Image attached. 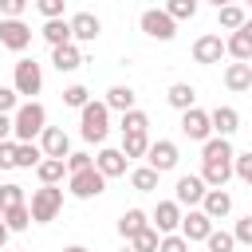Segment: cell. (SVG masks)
Returning a JSON list of instances; mask_svg holds the SVG:
<instances>
[{
	"mask_svg": "<svg viewBox=\"0 0 252 252\" xmlns=\"http://www.w3.org/2000/svg\"><path fill=\"white\" fill-rule=\"evenodd\" d=\"M16 106H20V94L12 87H0V114H16Z\"/></svg>",
	"mask_w": 252,
	"mask_h": 252,
	"instance_id": "cell-46",
	"label": "cell"
},
{
	"mask_svg": "<svg viewBox=\"0 0 252 252\" xmlns=\"http://www.w3.org/2000/svg\"><path fill=\"white\" fill-rule=\"evenodd\" d=\"M181 134L189 138V142H209L213 138V122H209V114L205 110H181Z\"/></svg>",
	"mask_w": 252,
	"mask_h": 252,
	"instance_id": "cell-10",
	"label": "cell"
},
{
	"mask_svg": "<svg viewBox=\"0 0 252 252\" xmlns=\"http://www.w3.org/2000/svg\"><path fill=\"white\" fill-rule=\"evenodd\" d=\"M177 161H181V150H177V142H169V138H158V142H150V150H146V165H150V169H158V173H169V169H177Z\"/></svg>",
	"mask_w": 252,
	"mask_h": 252,
	"instance_id": "cell-7",
	"label": "cell"
},
{
	"mask_svg": "<svg viewBox=\"0 0 252 252\" xmlns=\"http://www.w3.org/2000/svg\"><path fill=\"white\" fill-rule=\"evenodd\" d=\"M209 122H213V134H217V138H232V134L240 130V114H236L232 106H217V110H209Z\"/></svg>",
	"mask_w": 252,
	"mask_h": 252,
	"instance_id": "cell-19",
	"label": "cell"
},
{
	"mask_svg": "<svg viewBox=\"0 0 252 252\" xmlns=\"http://www.w3.org/2000/svg\"><path fill=\"white\" fill-rule=\"evenodd\" d=\"M150 224H154L161 236L177 232V228H181V205H177V201H158V209L150 213Z\"/></svg>",
	"mask_w": 252,
	"mask_h": 252,
	"instance_id": "cell-13",
	"label": "cell"
},
{
	"mask_svg": "<svg viewBox=\"0 0 252 252\" xmlns=\"http://www.w3.org/2000/svg\"><path fill=\"white\" fill-rule=\"evenodd\" d=\"M248 8H252V0H248Z\"/></svg>",
	"mask_w": 252,
	"mask_h": 252,
	"instance_id": "cell-54",
	"label": "cell"
},
{
	"mask_svg": "<svg viewBox=\"0 0 252 252\" xmlns=\"http://www.w3.org/2000/svg\"><path fill=\"white\" fill-rule=\"evenodd\" d=\"M32 43V28L24 20H0V47L8 51H24Z\"/></svg>",
	"mask_w": 252,
	"mask_h": 252,
	"instance_id": "cell-14",
	"label": "cell"
},
{
	"mask_svg": "<svg viewBox=\"0 0 252 252\" xmlns=\"http://www.w3.org/2000/svg\"><path fill=\"white\" fill-rule=\"evenodd\" d=\"M177 232L193 244V240H205V236L213 232V220H209L201 209H189V213H181V228H177Z\"/></svg>",
	"mask_w": 252,
	"mask_h": 252,
	"instance_id": "cell-17",
	"label": "cell"
},
{
	"mask_svg": "<svg viewBox=\"0 0 252 252\" xmlns=\"http://www.w3.org/2000/svg\"><path fill=\"white\" fill-rule=\"evenodd\" d=\"M67 189H71V197H79V201H91V197H102L106 193V177L91 165V169H79V173H67Z\"/></svg>",
	"mask_w": 252,
	"mask_h": 252,
	"instance_id": "cell-5",
	"label": "cell"
},
{
	"mask_svg": "<svg viewBox=\"0 0 252 252\" xmlns=\"http://www.w3.org/2000/svg\"><path fill=\"white\" fill-rule=\"evenodd\" d=\"M205 244H209V252H232V248H236L232 232H224V228H213V232L205 236Z\"/></svg>",
	"mask_w": 252,
	"mask_h": 252,
	"instance_id": "cell-38",
	"label": "cell"
},
{
	"mask_svg": "<svg viewBox=\"0 0 252 252\" xmlns=\"http://www.w3.org/2000/svg\"><path fill=\"white\" fill-rule=\"evenodd\" d=\"M158 240H161V232L150 224V228H142V232H138L134 240H126V244H130L134 252H158Z\"/></svg>",
	"mask_w": 252,
	"mask_h": 252,
	"instance_id": "cell-35",
	"label": "cell"
},
{
	"mask_svg": "<svg viewBox=\"0 0 252 252\" xmlns=\"http://www.w3.org/2000/svg\"><path fill=\"white\" fill-rule=\"evenodd\" d=\"M224 87L228 91H252V63H228L224 67Z\"/></svg>",
	"mask_w": 252,
	"mask_h": 252,
	"instance_id": "cell-22",
	"label": "cell"
},
{
	"mask_svg": "<svg viewBox=\"0 0 252 252\" xmlns=\"http://www.w3.org/2000/svg\"><path fill=\"white\" fill-rule=\"evenodd\" d=\"M122 252H134V248H130V244H126V248H122Z\"/></svg>",
	"mask_w": 252,
	"mask_h": 252,
	"instance_id": "cell-53",
	"label": "cell"
},
{
	"mask_svg": "<svg viewBox=\"0 0 252 252\" xmlns=\"http://www.w3.org/2000/svg\"><path fill=\"white\" fill-rule=\"evenodd\" d=\"M236 154H232V142L228 138H209V142H201V161H232Z\"/></svg>",
	"mask_w": 252,
	"mask_h": 252,
	"instance_id": "cell-24",
	"label": "cell"
},
{
	"mask_svg": "<svg viewBox=\"0 0 252 252\" xmlns=\"http://www.w3.org/2000/svg\"><path fill=\"white\" fill-rule=\"evenodd\" d=\"M12 134V114H0V142H8Z\"/></svg>",
	"mask_w": 252,
	"mask_h": 252,
	"instance_id": "cell-48",
	"label": "cell"
},
{
	"mask_svg": "<svg viewBox=\"0 0 252 252\" xmlns=\"http://www.w3.org/2000/svg\"><path fill=\"white\" fill-rule=\"evenodd\" d=\"M224 55H232L236 63H248V59H252V39H248V35L236 28V32L224 39Z\"/></svg>",
	"mask_w": 252,
	"mask_h": 252,
	"instance_id": "cell-27",
	"label": "cell"
},
{
	"mask_svg": "<svg viewBox=\"0 0 252 252\" xmlns=\"http://www.w3.org/2000/svg\"><path fill=\"white\" fill-rule=\"evenodd\" d=\"M63 4H67V0H35V8H39L43 20H59V16H63Z\"/></svg>",
	"mask_w": 252,
	"mask_h": 252,
	"instance_id": "cell-45",
	"label": "cell"
},
{
	"mask_svg": "<svg viewBox=\"0 0 252 252\" xmlns=\"http://www.w3.org/2000/svg\"><path fill=\"white\" fill-rule=\"evenodd\" d=\"M232 173H236L240 181H248V185H252V150H248V154H236V158H232Z\"/></svg>",
	"mask_w": 252,
	"mask_h": 252,
	"instance_id": "cell-42",
	"label": "cell"
},
{
	"mask_svg": "<svg viewBox=\"0 0 252 252\" xmlns=\"http://www.w3.org/2000/svg\"><path fill=\"white\" fill-rule=\"evenodd\" d=\"M213 8H224V4H236V0H209Z\"/></svg>",
	"mask_w": 252,
	"mask_h": 252,
	"instance_id": "cell-52",
	"label": "cell"
},
{
	"mask_svg": "<svg viewBox=\"0 0 252 252\" xmlns=\"http://www.w3.org/2000/svg\"><path fill=\"white\" fill-rule=\"evenodd\" d=\"M91 165H94V158L87 150H71L67 154V173H79V169H91Z\"/></svg>",
	"mask_w": 252,
	"mask_h": 252,
	"instance_id": "cell-40",
	"label": "cell"
},
{
	"mask_svg": "<svg viewBox=\"0 0 252 252\" xmlns=\"http://www.w3.org/2000/svg\"><path fill=\"white\" fill-rule=\"evenodd\" d=\"M67 24H71V39H75V43H94L98 32H102V20H98L94 12H75Z\"/></svg>",
	"mask_w": 252,
	"mask_h": 252,
	"instance_id": "cell-11",
	"label": "cell"
},
{
	"mask_svg": "<svg viewBox=\"0 0 252 252\" xmlns=\"http://www.w3.org/2000/svg\"><path fill=\"white\" fill-rule=\"evenodd\" d=\"M0 169H16V142H0Z\"/></svg>",
	"mask_w": 252,
	"mask_h": 252,
	"instance_id": "cell-47",
	"label": "cell"
},
{
	"mask_svg": "<svg viewBox=\"0 0 252 252\" xmlns=\"http://www.w3.org/2000/svg\"><path fill=\"white\" fill-rule=\"evenodd\" d=\"M165 12H169V20H173V24L193 20V16H197V0H165Z\"/></svg>",
	"mask_w": 252,
	"mask_h": 252,
	"instance_id": "cell-36",
	"label": "cell"
},
{
	"mask_svg": "<svg viewBox=\"0 0 252 252\" xmlns=\"http://www.w3.org/2000/svg\"><path fill=\"white\" fill-rule=\"evenodd\" d=\"M106 110H118V114H126V110H134L138 106V94H134V87H126V83H114L110 91H106Z\"/></svg>",
	"mask_w": 252,
	"mask_h": 252,
	"instance_id": "cell-20",
	"label": "cell"
},
{
	"mask_svg": "<svg viewBox=\"0 0 252 252\" xmlns=\"http://www.w3.org/2000/svg\"><path fill=\"white\" fill-rule=\"evenodd\" d=\"M142 228H150V217H146L142 209H126V213L118 217V236H122V240H134Z\"/></svg>",
	"mask_w": 252,
	"mask_h": 252,
	"instance_id": "cell-23",
	"label": "cell"
},
{
	"mask_svg": "<svg viewBox=\"0 0 252 252\" xmlns=\"http://www.w3.org/2000/svg\"><path fill=\"white\" fill-rule=\"evenodd\" d=\"M51 67H55L59 75L79 71V67H83V51H79V43L71 39V43H63V47H51Z\"/></svg>",
	"mask_w": 252,
	"mask_h": 252,
	"instance_id": "cell-18",
	"label": "cell"
},
{
	"mask_svg": "<svg viewBox=\"0 0 252 252\" xmlns=\"http://www.w3.org/2000/svg\"><path fill=\"white\" fill-rule=\"evenodd\" d=\"M12 91L16 94H39L43 91V67L35 63V59H20L16 63V71H12Z\"/></svg>",
	"mask_w": 252,
	"mask_h": 252,
	"instance_id": "cell-6",
	"label": "cell"
},
{
	"mask_svg": "<svg viewBox=\"0 0 252 252\" xmlns=\"http://www.w3.org/2000/svg\"><path fill=\"white\" fill-rule=\"evenodd\" d=\"M244 4H248V0H244Z\"/></svg>",
	"mask_w": 252,
	"mask_h": 252,
	"instance_id": "cell-56",
	"label": "cell"
},
{
	"mask_svg": "<svg viewBox=\"0 0 252 252\" xmlns=\"http://www.w3.org/2000/svg\"><path fill=\"white\" fill-rule=\"evenodd\" d=\"M63 252H91V248H83V244H67Z\"/></svg>",
	"mask_w": 252,
	"mask_h": 252,
	"instance_id": "cell-51",
	"label": "cell"
},
{
	"mask_svg": "<svg viewBox=\"0 0 252 252\" xmlns=\"http://www.w3.org/2000/svg\"><path fill=\"white\" fill-rule=\"evenodd\" d=\"M220 55H224V39H220L217 32H205V35H197V39H193V59H197L201 67L220 63Z\"/></svg>",
	"mask_w": 252,
	"mask_h": 252,
	"instance_id": "cell-9",
	"label": "cell"
},
{
	"mask_svg": "<svg viewBox=\"0 0 252 252\" xmlns=\"http://www.w3.org/2000/svg\"><path fill=\"white\" fill-rule=\"evenodd\" d=\"M158 252H189V240L181 232H169V236L158 240Z\"/></svg>",
	"mask_w": 252,
	"mask_h": 252,
	"instance_id": "cell-41",
	"label": "cell"
},
{
	"mask_svg": "<svg viewBox=\"0 0 252 252\" xmlns=\"http://www.w3.org/2000/svg\"><path fill=\"white\" fill-rule=\"evenodd\" d=\"M146 130H150V114L146 110L134 106V110L122 114V134H146Z\"/></svg>",
	"mask_w": 252,
	"mask_h": 252,
	"instance_id": "cell-33",
	"label": "cell"
},
{
	"mask_svg": "<svg viewBox=\"0 0 252 252\" xmlns=\"http://www.w3.org/2000/svg\"><path fill=\"white\" fill-rule=\"evenodd\" d=\"M39 150H43V158H59V161H67V154H71V138H67V130L47 126V130L39 134Z\"/></svg>",
	"mask_w": 252,
	"mask_h": 252,
	"instance_id": "cell-15",
	"label": "cell"
},
{
	"mask_svg": "<svg viewBox=\"0 0 252 252\" xmlns=\"http://www.w3.org/2000/svg\"><path fill=\"white\" fill-rule=\"evenodd\" d=\"M150 150V134H122V154L126 158H146Z\"/></svg>",
	"mask_w": 252,
	"mask_h": 252,
	"instance_id": "cell-34",
	"label": "cell"
},
{
	"mask_svg": "<svg viewBox=\"0 0 252 252\" xmlns=\"http://www.w3.org/2000/svg\"><path fill=\"white\" fill-rule=\"evenodd\" d=\"M79 134L87 138V142H94V146H102L106 142V134H110V110H106V102H87L83 110H79Z\"/></svg>",
	"mask_w": 252,
	"mask_h": 252,
	"instance_id": "cell-2",
	"label": "cell"
},
{
	"mask_svg": "<svg viewBox=\"0 0 252 252\" xmlns=\"http://www.w3.org/2000/svg\"><path fill=\"white\" fill-rule=\"evenodd\" d=\"M205 193H209V185L201 181V173H181L177 185H173V201H177V205H189V209L201 205Z\"/></svg>",
	"mask_w": 252,
	"mask_h": 252,
	"instance_id": "cell-8",
	"label": "cell"
},
{
	"mask_svg": "<svg viewBox=\"0 0 252 252\" xmlns=\"http://www.w3.org/2000/svg\"><path fill=\"white\" fill-rule=\"evenodd\" d=\"M43 39L51 43V47H63V43H71V24L59 16V20H43Z\"/></svg>",
	"mask_w": 252,
	"mask_h": 252,
	"instance_id": "cell-28",
	"label": "cell"
},
{
	"mask_svg": "<svg viewBox=\"0 0 252 252\" xmlns=\"http://www.w3.org/2000/svg\"><path fill=\"white\" fill-rule=\"evenodd\" d=\"M12 205H24V185L4 181V185H0V213H4V209H12Z\"/></svg>",
	"mask_w": 252,
	"mask_h": 252,
	"instance_id": "cell-39",
	"label": "cell"
},
{
	"mask_svg": "<svg viewBox=\"0 0 252 252\" xmlns=\"http://www.w3.org/2000/svg\"><path fill=\"white\" fill-rule=\"evenodd\" d=\"M0 217H4V213H0Z\"/></svg>",
	"mask_w": 252,
	"mask_h": 252,
	"instance_id": "cell-55",
	"label": "cell"
},
{
	"mask_svg": "<svg viewBox=\"0 0 252 252\" xmlns=\"http://www.w3.org/2000/svg\"><path fill=\"white\" fill-rule=\"evenodd\" d=\"M43 161V150L35 142H16V169H35Z\"/></svg>",
	"mask_w": 252,
	"mask_h": 252,
	"instance_id": "cell-29",
	"label": "cell"
},
{
	"mask_svg": "<svg viewBox=\"0 0 252 252\" xmlns=\"http://www.w3.org/2000/svg\"><path fill=\"white\" fill-rule=\"evenodd\" d=\"M201 213L217 224V220H224L228 213H232V193L228 189H209L205 193V201H201Z\"/></svg>",
	"mask_w": 252,
	"mask_h": 252,
	"instance_id": "cell-16",
	"label": "cell"
},
{
	"mask_svg": "<svg viewBox=\"0 0 252 252\" xmlns=\"http://www.w3.org/2000/svg\"><path fill=\"white\" fill-rule=\"evenodd\" d=\"M244 20H248V12H244L240 4H224V8H217V24H220L224 32H236Z\"/></svg>",
	"mask_w": 252,
	"mask_h": 252,
	"instance_id": "cell-30",
	"label": "cell"
},
{
	"mask_svg": "<svg viewBox=\"0 0 252 252\" xmlns=\"http://www.w3.org/2000/svg\"><path fill=\"white\" fill-rule=\"evenodd\" d=\"M232 177V161H201V181L209 189H224Z\"/></svg>",
	"mask_w": 252,
	"mask_h": 252,
	"instance_id": "cell-21",
	"label": "cell"
},
{
	"mask_svg": "<svg viewBox=\"0 0 252 252\" xmlns=\"http://www.w3.org/2000/svg\"><path fill=\"white\" fill-rule=\"evenodd\" d=\"M43 130H47V110H43V102H35V98L20 102L16 114H12V134H16V142H35Z\"/></svg>",
	"mask_w": 252,
	"mask_h": 252,
	"instance_id": "cell-1",
	"label": "cell"
},
{
	"mask_svg": "<svg viewBox=\"0 0 252 252\" xmlns=\"http://www.w3.org/2000/svg\"><path fill=\"white\" fill-rule=\"evenodd\" d=\"M158 169H150V165H138V169H130V185L138 189V193H154L158 189Z\"/></svg>",
	"mask_w": 252,
	"mask_h": 252,
	"instance_id": "cell-31",
	"label": "cell"
},
{
	"mask_svg": "<svg viewBox=\"0 0 252 252\" xmlns=\"http://www.w3.org/2000/svg\"><path fill=\"white\" fill-rule=\"evenodd\" d=\"M138 28H142L150 39H158V43H169V39L177 35V24L169 20L165 8H146V12L138 16Z\"/></svg>",
	"mask_w": 252,
	"mask_h": 252,
	"instance_id": "cell-4",
	"label": "cell"
},
{
	"mask_svg": "<svg viewBox=\"0 0 252 252\" xmlns=\"http://www.w3.org/2000/svg\"><path fill=\"white\" fill-rule=\"evenodd\" d=\"M28 12V0H0V20H20Z\"/></svg>",
	"mask_w": 252,
	"mask_h": 252,
	"instance_id": "cell-43",
	"label": "cell"
},
{
	"mask_svg": "<svg viewBox=\"0 0 252 252\" xmlns=\"http://www.w3.org/2000/svg\"><path fill=\"white\" fill-rule=\"evenodd\" d=\"M63 173H67V161H59V158H43V161L35 165L39 185H59V181H63Z\"/></svg>",
	"mask_w": 252,
	"mask_h": 252,
	"instance_id": "cell-26",
	"label": "cell"
},
{
	"mask_svg": "<svg viewBox=\"0 0 252 252\" xmlns=\"http://www.w3.org/2000/svg\"><path fill=\"white\" fill-rule=\"evenodd\" d=\"M91 102V91L83 87V83H71L67 91H63V106H75V110H83Z\"/></svg>",
	"mask_w": 252,
	"mask_h": 252,
	"instance_id": "cell-37",
	"label": "cell"
},
{
	"mask_svg": "<svg viewBox=\"0 0 252 252\" xmlns=\"http://www.w3.org/2000/svg\"><path fill=\"white\" fill-rule=\"evenodd\" d=\"M4 224H8V232H24V228L32 224L28 201H24V205H12V209H4Z\"/></svg>",
	"mask_w": 252,
	"mask_h": 252,
	"instance_id": "cell-32",
	"label": "cell"
},
{
	"mask_svg": "<svg viewBox=\"0 0 252 252\" xmlns=\"http://www.w3.org/2000/svg\"><path fill=\"white\" fill-rule=\"evenodd\" d=\"M8 236H12V232H8V224H4V217H0V248L8 244Z\"/></svg>",
	"mask_w": 252,
	"mask_h": 252,
	"instance_id": "cell-49",
	"label": "cell"
},
{
	"mask_svg": "<svg viewBox=\"0 0 252 252\" xmlns=\"http://www.w3.org/2000/svg\"><path fill=\"white\" fill-rule=\"evenodd\" d=\"M126 165H130V158H126L122 150H114V146H102V150L94 154V169H98L106 181H110V177H122Z\"/></svg>",
	"mask_w": 252,
	"mask_h": 252,
	"instance_id": "cell-12",
	"label": "cell"
},
{
	"mask_svg": "<svg viewBox=\"0 0 252 252\" xmlns=\"http://www.w3.org/2000/svg\"><path fill=\"white\" fill-rule=\"evenodd\" d=\"M232 240H236V244H252V213L236 220V228H232Z\"/></svg>",
	"mask_w": 252,
	"mask_h": 252,
	"instance_id": "cell-44",
	"label": "cell"
},
{
	"mask_svg": "<svg viewBox=\"0 0 252 252\" xmlns=\"http://www.w3.org/2000/svg\"><path fill=\"white\" fill-rule=\"evenodd\" d=\"M240 32H244V35L252 39V20H244V24H240Z\"/></svg>",
	"mask_w": 252,
	"mask_h": 252,
	"instance_id": "cell-50",
	"label": "cell"
},
{
	"mask_svg": "<svg viewBox=\"0 0 252 252\" xmlns=\"http://www.w3.org/2000/svg\"><path fill=\"white\" fill-rule=\"evenodd\" d=\"M165 102H169L173 110H193V102H197V91H193L189 83H173V87L165 91Z\"/></svg>",
	"mask_w": 252,
	"mask_h": 252,
	"instance_id": "cell-25",
	"label": "cell"
},
{
	"mask_svg": "<svg viewBox=\"0 0 252 252\" xmlns=\"http://www.w3.org/2000/svg\"><path fill=\"white\" fill-rule=\"evenodd\" d=\"M59 209H63V189H59V185H39V189H32V205H28V213H32L35 224L55 220Z\"/></svg>",
	"mask_w": 252,
	"mask_h": 252,
	"instance_id": "cell-3",
	"label": "cell"
}]
</instances>
